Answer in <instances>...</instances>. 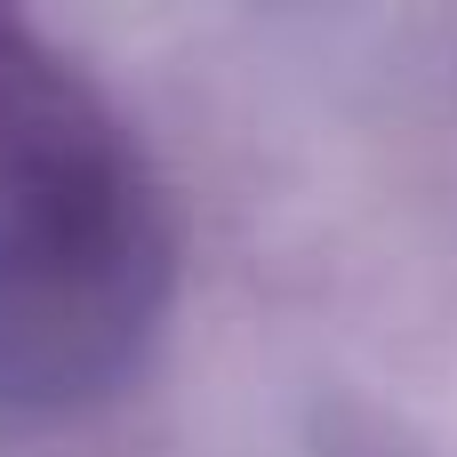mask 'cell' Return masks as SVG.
Instances as JSON below:
<instances>
[{
    "label": "cell",
    "mask_w": 457,
    "mask_h": 457,
    "mask_svg": "<svg viewBox=\"0 0 457 457\" xmlns=\"http://www.w3.org/2000/svg\"><path fill=\"white\" fill-rule=\"evenodd\" d=\"M177 281V209L120 104L24 16H0V402L112 394Z\"/></svg>",
    "instance_id": "obj_1"
}]
</instances>
